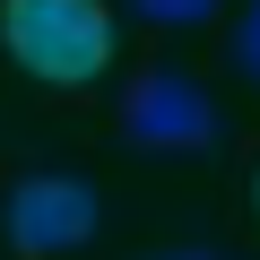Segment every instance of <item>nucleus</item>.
<instances>
[{"label": "nucleus", "mask_w": 260, "mask_h": 260, "mask_svg": "<svg viewBox=\"0 0 260 260\" xmlns=\"http://www.w3.org/2000/svg\"><path fill=\"white\" fill-rule=\"evenodd\" d=\"M234 70L260 87V0H251V9H243V26H234Z\"/></svg>", "instance_id": "39448f33"}, {"label": "nucleus", "mask_w": 260, "mask_h": 260, "mask_svg": "<svg viewBox=\"0 0 260 260\" xmlns=\"http://www.w3.org/2000/svg\"><path fill=\"white\" fill-rule=\"evenodd\" d=\"M130 9H139V18H156V26H200L217 0H130Z\"/></svg>", "instance_id": "20e7f679"}, {"label": "nucleus", "mask_w": 260, "mask_h": 260, "mask_svg": "<svg viewBox=\"0 0 260 260\" xmlns=\"http://www.w3.org/2000/svg\"><path fill=\"white\" fill-rule=\"evenodd\" d=\"M104 225V200H95V182H78V174H26L9 200H0V234H9L18 251H78L87 234Z\"/></svg>", "instance_id": "7ed1b4c3"}, {"label": "nucleus", "mask_w": 260, "mask_h": 260, "mask_svg": "<svg viewBox=\"0 0 260 260\" xmlns=\"http://www.w3.org/2000/svg\"><path fill=\"white\" fill-rule=\"evenodd\" d=\"M121 130H130L148 156H200V148H217L225 113H217L182 70H148V78L121 87Z\"/></svg>", "instance_id": "f03ea898"}, {"label": "nucleus", "mask_w": 260, "mask_h": 260, "mask_svg": "<svg viewBox=\"0 0 260 260\" xmlns=\"http://www.w3.org/2000/svg\"><path fill=\"white\" fill-rule=\"evenodd\" d=\"M0 44L44 87H87L113 61V9L104 0H0Z\"/></svg>", "instance_id": "f257e3e1"}, {"label": "nucleus", "mask_w": 260, "mask_h": 260, "mask_svg": "<svg viewBox=\"0 0 260 260\" xmlns=\"http://www.w3.org/2000/svg\"><path fill=\"white\" fill-rule=\"evenodd\" d=\"M251 208H260V182H251Z\"/></svg>", "instance_id": "0eeeda50"}, {"label": "nucleus", "mask_w": 260, "mask_h": 260, "mask_svg": "<svg viewBox=\"0 0 260 260\" xmlns=\"http://www.w3.org/2000/svg\"><path fill=\"white\" fill-rule=\"evenodd\" d=\"M156 260H217V251H156Z\"/></svg>", "instance_id": "423d86ee"}]
</instances>
